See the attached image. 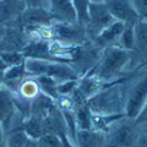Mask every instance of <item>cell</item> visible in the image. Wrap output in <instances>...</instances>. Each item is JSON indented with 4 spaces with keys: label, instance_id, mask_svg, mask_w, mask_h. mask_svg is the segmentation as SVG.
I'll use <instances>...</instances> for the list:
<instances>
[{
    "label": "cell",
    "instance_id": "cell-1",
    "mask_svg": "<svg viewBox=\"0 0 147 147\" xmlns=\"http://www.w3.org/2000/svg\"><path fill=\"white\" fill-rule=\"evenodd\" d=\"M123 105V92L119 86H107L87 99L92 114H119Z\"/></svg>",
    "mask_w": 147,
    "mask_h": 147
},
{
    "label": "cell",
    "instance_id": "cell-2",
    "mask_svg": "<svg viewBox=\"0 0 147 147\" xmlns=\"http://www.w3.org/2000/svg\"><path fill=\"white\" fill-rule=\"evenodd\" d=\"M25 70L30 75L34 76H47L52 77L54 80H76V72L66 65L65 63H57L49 60H39V59H31L27 58L24 61Z\"/></svg>",
    "mask_w": 147,
    "mask_h": 147
},
{
    "label": "cell",
    "instance_id": "cell-3",
    "mask_svg": "<svg viewBox=\"0 0 147 147\" xmlns=\"http://www.w3.org/2000/svg\"><path fill=\"white\" fill-rule=\"evenodd\" d=\"M129 59H130L129 50L121 47H115V45L107 47L104 49L102 60L97 65L96 76L103 81L110 80L121 71Z\"/></svg>",
    "mask_w": 147,
    "mask_h": 147
},
{
    "label": "cell",
    "instance_id": "cell-4",
    "mask_svg": "<svg viewBox=\"0 0 147 147\" xmlns=\"http://www.w3.org/2000/svg\"><path fill=\"white\" fill-rule=\"evenodd\" d=\"M87 13H88V18L85 25V33L92 36L93 38L99 34L107 26L115 21L110 15L107 5L103 3H90Z\"/></svg>",
    "mask_w": 147,
    "mask_h": 147
},
{
    "label": "cell",
    "instance_id": "cell-5",
    "mask_svg": "<svg viewBox=\"0 0 147 147\" xmlns=\"http://www.w3.org/2000/svg\"><path fill=\"white\" fill-rule=\"evenodd\" d=\"M52 34L59 40L69 43H80L85 38V28L79 22L58 21L52 24Z\"/></svg>",
    "mask_w": 147,
    "mask_h": 147
},
{
    "label": "cell",
    "instance_id": "cell-6",
    "mask_svg": "<svg viewBox=\"0 0 147 147\" xmlns=\"http://www.w3.org/2000/svg\"><path fill=\"white\" fill-rule=\"evenodd\" d=\"M16 21L25 27H37L49 26L53 21H57V18L50 11L40 6H26Z\"/></svg>",
    "mask_w": 147,
    "mask_h": 147
},
{
    "label": "cell",
    "instance_id": "cell-7",
    "mask_svg": "<svg viewBox=\"0 0 147 147\" xmlns=\"http://www.w3.org/2000/svg\"><path fill=\"white\" fill-rule=\"evenodd\" d=\"M105 5L115 21L125 25H135L139 21L140 16L132 7L130 0H107Z\"/></svg>",
    "mask_w": 147,
    "mask_h": 147
},
{
    "label": "cell",
    "instance_id": "cell-8",
    "mask_svg": "<svg viewBox=\"0 0 147 147\" xmlns=\"http://www.w3.org/2000/svg\"><path fill=\"white\" fill-rule=\"evenodd\" d=\"M24 58L31 59H39V60H49L57 63H66L67 60L61 58H58L50 48V44L45 40H37V42L27 43V45L22 50Z\"/></svg>",
    "mask_w": 147,
    "mask_h": 147
},
{
    "label": "cell",
    "instance_id": "cell-9",
    "mask_svg": "<svg viewBox=\"0 0 147 147\" xmlns=\"http://www.w3.org/2000/svg\"><path fill=\"white\" fill-rule=\"evenodd\" d=\"M146 92H147V85H146V79H144V81L139 82V85L131 91V94L126 102L125 112L129 118L135 119L142 113L141 110L145 107V102H146Z\"/></svg>",
    "mask_w": 147,
    "mask_h": 147
},
{
    "label": "cell",
    "instance_id": "cell-10",
    "mask_svg": "<svg viewBox=\"0 0 147 147\" xmlns=\"http://www.w3.org/2000/svg\"><path fill=\"white\" fill-rule=\"evenodd\" d=\"M27 40L24 33L15 28L4 30L3 36L0 37V53L4 52H22L27 45Z\"/></svg>",
    "mask_w": 147,
    "mask_h": 147
},
{
    "label": "cell",
    "instance_id": "cell-11",
    "mask_svg": "<svg viewBox=\"0 0 147 147\" xmlns=\"http://www.w3.org/2000/svg\"><path fill=\"white\" fill-rule=\"evenodd\" d=\"M16 110L17 108L15 105V96L6 87L5 88L0 87V124L3 125V129L5 125L10 124L15 117Z\"/></svg>",
    "mask_w": 147,
    "mask_h": 147
},
{
    "label": "cell",
    "instance_id": "cell-12",
    "mask_svg": "<svg viewBox=\"0 0 147 147\" xmlns=\"http://www.w3.org/2000/svg\"><path fill=\"white\" fill-rule=\"evenodd\" d=\"M50 12L57 21L77 22L76 10L72 0H50Z\"/></svg>",
    "mask_w": 147,
    "mask_h": 147
},
{
    "label": "cell",
    "instance_id": "cell-13",
    "mask_svg": "<svg viewBox=\"0 0 147 147\" xmlns=\"http://www.w3.org/2000/svg\"><path fill=\"white\" fill-rule=\"evenodd\" d=\"M25 7L22 0H0V24L16 21Z\"/></svg>",
    "mask_w": 147,
    "mask_h": 147
},
{
    "label": "cell",
    "instance_id": "cell-14",
    "mask_svg": "<svg viewBox=\"0 0 147 147\" xmlns=\"http://www.w3.org/2000/svg\"><path fill=\"white\" fill-rule=\"evenodd\" d=\"M135 144V132L134 129L127 124L118 126L112 132L109 140L110 147H134Z\"/></svg>",
    "mask_w": 147,
    "mask_h": 147
},
{
    "label": "cell",
    "instance_id": "cell-15",
    "mask_svg": "<svg viewBox=\"0 0 147 147\" xmlns=\"http://www.w3.org/2000/svg\"><path fill=\"white\" fill-rule=\"evenodd\" d=\"M124 28H125V24H123L120 21H114L109 26L105 27L99 34L96 36L93 39L100 47H105V48L110 47V43L119 39V37L123 33Z\"/></svg>",
    "mask_w": 147,
    "mask_h": 147
},
{
    "label": "cell",
    "instance_id": "cell-16",
    "mask_svg": "<svg viewBox=\"0 0 147 147\" xmlns=\"http://www.w3.org/2000/svg\"><path fill=\"white\" fill-rule=\"evenodd\" d=\"M79 147H100L103 145L104 135L98 130H79L75 135Z\"/></svg>",
    "mask_w": 147,
    "mask_h": 147
},
{
    "label": "cell",
    "instance_id": "cell-17",
    "mask_svg": "<svg viewBox=\"0 0 147 147\" xmlns=\"http://www.w3.org/2000/svg\"><path fill=\"white\" fill-rule=\"evenodd\" d=\"M22 130L25 131V134L28 136L31 140H39L43 135L47 134V132H45V127H44L43 118L32 115V114L24 120Z\"/></svg>",
    "mask_w": 147,
    "mask_h": 147
},
{
    "label": "cell",
    "instance_id": "cell-18",
    "mask_svg": "<svg viewBox=\"0 0 147 147\" xmlns=\"http://www.w3.org/2000/svg\"><path fill=\"white\" fill-rule=\"evenodd\" d=\"M75 123L80 127V130H90L92 129V113L86 104L76 105L75 110Z\"/></svg>",
    "mask_w": 147,
    "mask_h": 147
},
{
    "label": "cell",
    "instance_id": "cell-19",
    "mask_svg": "<svg viewBox=\"0 0 147 147\" xmlns=\"http://www.w3.org/2000/svg\"><path fill=\"white\" fill-rule=\"evenodd\" d=\"M31 139L25 134L24 130H15L7 135L5 147H26Z\"/></svg>",
    "mask_w": 147,
    "mask_h": 147
},
{
    "label": "cell",
    "instance_id": "cell-20",
    "mask_svg": "<svg viewBox=\"0 0 147 147\" xmlns=\"http://www.w3.org/2000/svg\"><path fill=\"white\" fill-rule=\"evenodd\" d=\"M121 48L131 50L135 48V36H134V25H125L123 33L119 37Z\"/></svg>",
    "mask_w": 147,
    "mask_h": 147
},
{
    "label": "cell",
    "instance_id": "cell-21",
    "mask_svg": "<svg viewBox=\"0 0 147 147\" xmlns=\"http://www.w3.org/2000/svg\"><path fill=\"white\" fill-rule=\"evenodd\" d=\"M72 3H74V6H75V10H76L77 22L82 26L86 25L87 18H88L87 10H88L90 0H72Z\"/></svg>",
    "mask_w": 147,
    "mask_h": 147
},
{
    "label": "cell",
    "instance_id": "cell-22",
    "mask_svg": "<svg viewBox=\"0 0 147 147\" xmlns=\"http://www.w3.org/2000/svg\"><path fill=\"white\" fill-rule=\"evenodd\" d=\"M26 74L25 70V64H18V65H12L9 66L5 71V76H4V82L6 81H13V80H18L21 79Z\"/></svg>",
    "mask_w": 147,
    "mask_h": 147
},
{
    "label": "cell",
    "instance_id": "cell-23",
    "mask_svg": "<svg viewBox=\"0 0 147 147\" xmlns=\"http://www.w3.org/2000/svg\"><path fill=\"white\" fill-rule=\"evenodd\" d=\"M0 58L7 66L18 65V64H22L25 61V58L21 52H4L0 53Z\"/></svg>",
    "mask_w": 147,
    "mask_h": 147
},
{
    "label": "cell",
    "instance_id": "cell-24",
    "mask_svg": "<svg viewBox=\"0 0 147 147\" xmlns=\"http://www.w3.org/2000/svg\"><path fill=\"white\" fill-rule=\"evenodd\" d=\"M38 147H63L60 136L54 134H45L38 140Z\"/></svg>",
    "mask_w": 147,
    "mask_h": 147
},
{
    "label": "cell",
    "instance_id": "cell-25",
    "mask_svg": "<svg viewBox=\"0 0 147 147\" xmlns=\"http://www.w3.org/2000/svg\"><path fill=\"white\" fill-rule=\"evenodd\" d=\"M38 92V86L34 81H26L21 86V93L25 97H34Z\"/></svg>",
    "mask_w": 147,
    "mask_h": 147
},
{
    "label": "cell",
    "instance_id": "cell-26",
    "mask_svg": "<svg viewBox=\"0 0 147 147\" xmlns=\"http://www.w3.org/2000/svg\"><path fill=\"white\" fill-rule=\"evenodd\" d=\"M131 5L139 13V16H142V13H146V0H131Z\"/></svg>",
    "mask_w": 147,
    "mask_h": 147
},
{
    "label": "cell",
    "instance_id": "cell-27",
    "mask_svg": "<svg viewBox=\"0 0 147 147\" xmlns=\"http://www.w3.org/2000/svg\"><path fill=\"white\" fill-rule=\"evenodd\" d=\"M7 67L9 66L3 61V59L0 58V86L4 84V76H5V71H6Z\"/></svg>",
    "mask_w": 147,
    "mask_h": 147
},
{
    "label": "cell",
    "instance_id": "cell-28",
    "mask_svg": "<svg viewBox=\"0 0 147 147\" xmlns=\"http://www.w3.org/2000/svg\"><path fill=\"white\" fill-rule=\"evenodd\" d=\"M60 139H61V142H63V147H74V146L71 145L70 140L67 139V136H66V134H65V132H64V134H61V135H60Z\"/></svg>",
    "mask_w": 147,
    "mask_h": 147
},
{
    "label": "cell",
    "instance_id": "cell-29",
    "mask_svg": "<svg viewBox=\"0 0 147 147\" xmlns=\"http://www.w3.org/2000/svg\"><path fill=\"white\" fill-rule=\"evenodd\" d=\"M22 1L26 4V6H39L38 0H22Z\"/></svg>",
    "mask_w": 147,
    "mask_h": 147
},
{
    "label": "cell",
    "instance_id": "cell-30",
    "mask_svg": "<svg viewBox=\"0 0 147 147\" xmlns=\"http://www.w3.org/2000/svg\"><path fill=\"white\" fill-rule=\"evenodd\" d=\"M0 147H5V139H4V129L0 124Z\"/></svg>",
    "mask_w": 147,
    "mask_h": 147
},
{
    "label": "cell",
    "instance_id": "cell-31",
    "mask_svg": "<svg viewBox=\"0 0 147 147\" xmlns=\"http://www.w3.org/2000/svg\"><path fill=\"white\" fill-rule=\"evenodd\" d=\"M3 32H4V31H3ZM3 32H0V34H3Z\"/></svg>",
    "mask_w": 147,
    "mask_h": 147
}]
</instances>
